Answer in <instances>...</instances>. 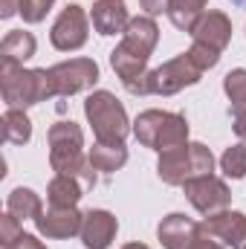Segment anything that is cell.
<instances>
[{"label": "cell", "mask_w": 246, "mask_h": 249, "mask_svg": "<svg viewBox=\"0 0 246 249\" xmlns=\"http://www.w3.org/2000/svg\"><path fill=\"white\" fill-rule=\"evenodd\" d=\"M12 249H47V247H44L35 235H26V232H23V238H20V241H18Z\"/></svg>", "instance_id": "f546056e"}, {"label": "cell", "mask_w": 246, "mask_h": 249, "mask_svg": "<svg viewBox=\"0 0 246 249\" xmlns=\"http://www.w3.org/2000/svg\"><path fill=\"white\" fill-rule=\"evenodd\" d=\"M84 113H87V122L93 124L96 142H124V136L130 133V122L122 102L107 90L90 93L84 102Z\"/></svg>", "instance_id": "52a82bcc"}, {"label": "cell", "mask_w": 246, "mask_h": 249, "mask_svg": "<svg viewBox=\"0 0 246 249\" xmlns=\"http://www.w3.org/2000/svg\"><path fill=\"white\" fill-rule=\"evenodd\" d=\"M220 168H223L226 177H232V180H244L246 177V142L232 145V148L223 151V157H220Z\"/></svg>", "instance_id": "cb8c5ba5"}, {"label": "cell", "mask_w": 246, "mask_h": 249, "mask_svg": "<svg viewBox=\"0 0 246 249\" xmlns=\"http://www.w3.org/2000/svg\"><path fill=\"white\" fill-rule=\"evenodd\" d=\"M157 41H159V26L154 23L151 15H139V18H130L122 44L110 53V64H113L116 75L122 78L127 93H133V96H148L145 67H148V58H151Z\"/></svg>", "instance_id": "6da1fadb"}, {"label": "cell", "mask_w": 246, "mask_h": 249, "mask_svg": "<svg viewBox=\"0 0 246 249\" xmlns=\"http://www.w3.org/2000/svg\"><path fill=\"white\" fill-rule=\"evenodd\" d=\"M223 90L232 102V113L246 110V70H232L223 78Z\"/></svg>", "instance_id": "603a6c76"}, {"label": "cell", "mask_w": 246, "mask_h": 249, "mask_svg": "<svg viewBox=\"0 0 246 249\" xmlns=\"http://www.w3.org/2000/svg\"><path fill=\"white\" fill-rule=\"evenodd\" d=\"M35 50H38V44H35V35L32 32L12 29L3 38V44H0V64H18V67H23L26 58L35 55Z\"/></svg>", "instance_id": "e0dca14e"}, {"label": "cell", "mask_w": 246, "mask_h": 249, "mask_svg": "<svg viewBox=\"0 0 246 249\" xmlns=\"http://www.w3.org/2000/svg\"><path fill=\"white\" fill-rule=\"evenodd\" d=\"M23 238V229H20V220L12 217L9 212L0 217V247L3 249H12L18 241Z\"/></svg>", "instance_id": "d4e9b609"}, {"label": "cell", "mask_w": 246, "mask_h": 249, "mask_svg": "<svg viewBox=\"0 0 246 249\" xmlns=\"http://www.w3.org/2000/svg\"><path fill=\"white\" fill-rule=\"evenodd\" d=\"M203 232H209L211 238H217L220 244L232 249H246V214L241 212H217V214H209L203 223H200Z\"/></svg>", "instance_id": "7c38bea8"}, {"label": "cell", "mask_w": 246, "mask_h": 249, "mask_svg": "<svg viewBox=\"0 0 246 249\" xmlns=\"http://www.w3.org/2000/svg\"><path fill=\"white\" fill-rule=\"evenodd\" d=\"M55 0H20V15L26 23H41Z\"/></svg>", "instance_id": "484cf974"}, {"label": "cell", "mask_w": 246, "mask_h": 249, "mask_svg": "<svg viewBox=\"0 0 246 249\" xmlns=\"http://www.w3.org/2000/svg\"><path fill=\"white\" fill-rule=\"evenodd\" d=\"M20 15V0H0V18H15Z\"/></svg>", "instance_id": "f1b7e54d"}, {"label": "cell", "mask_w": 246, "mask_h": 249, "mask_svg": "<svg viewBox=\"0 0 246 249\" xmlns=\"http://www.w3.org/2000/svg\"><path fill=\"white\" fill-rule=\"evenodd\" d=\"M0 90L9 107H29L55 99L47 70H23L18 64H0Z\"/></svg>", "instance_id": "3957f363"}, {"label": "cell", "mask_w": 246, "mask_h": 249, "mask_svg": "<svg viewBox=\"0 0 246 249\" xmlns=\"http://www.w3.org/2000/svg\"><path fill=\"white\" fill-rule=\"evenodd\" d=\"M200 75H203V70L194 64V58H191L188 53H183V55L165 61L162 67L151 70L148 78H145V87H148V93H154V96H174V93H180L185 87L197 84Z\"/></svg>", "instance_id": "ba28073f"}, {"label": "cell", "mask_w": 246, "mask_h": 249, "mask_svg": "<svg viewBox=\"0 0 246 249\" xmlns=\"http://www.w3.org/2000/svg\"><path fill=\"white\" fill-rule=\"evenodd\" d=\"M87 32H90V18L81 6H67L58 20L53 23V32H50V41L55 50L61 53H72V50H81L87 44Z\"/></svg>", "instance_id": "8fae6325"}, {"label": "cell", "mask_w": 246, "mask_h": 249, "mask_svg": "<svg viewBox=\"0 0 246 249\" xmlns=\"http://www.w3.org/2000/svg\"><path fill=\"white\" fill-rule=\"evenodd\" d=\"M206 3H209V0H171V3H168V18H171V23H174L177 29L194 32L197 20L206 15V12H203Z\"/></svg>", "instance_id": "44dd1931"}, {"label": "cell", "mask_w": 246, "mask_h": 249, "mask_svg": "<svg viewBox=\"0 0 246 249\" xmlns=\"http://www.w3.org/2000/svg\"><path fill=\"white\" fill-rule=\"evenodd\" d=\"M232 3H235V6H244V9H246V0H232Z\"/></svg>", "instance_id": "d6a6232c"}, {"label": "cell", "mask_w": 246, "mask_h": 249, "mask_svg": "<svg viewBox=\"0 0 246 249\" xmlns=\"http://www.w3.org/2000/svg\"><path fill=\"white\" fill-rule=\"evenodd\" d=\"M87 160H90V165L96 171H107L110 174V171H119L127 162V148H124V142H96L90 148Z\"/></svg>", "instance_id": "ac0fdd59"}, {"label": "cell", "mask_w": 246, "mask_h": 249, "mask_svg": "<svg viewBox=\"0 0 246 249\" xmlns=\"http://www.w3.org/2000/svg\"><path fill=\"white\" fill-rule=\"evenodd\" d=\"M232 116H235V133H238V136L246 142V110H241V113H232Z\"/></svg>", "instance_id": "4dcf8cb0"}, {"label": "cell", "mask_w": 246, "mask_h": 249, "mask_svg": "<svg viewBox=\"0 0 246 249\" xmlns=\"http://www.w3.org/2000/svg\"><path fill=\"white\" fill-rule=\"evenodd\" d=\"M214 171V157L203 142H183L171 151L159 154L157 174L168 186H183L194 177H206Z\"/></svg>", "instance_id": "277c9868"}, {"label": "cell", "mask_w": 246, "mask_h": 249, "mask_svg": "<svg viewBox=\"0 0 246 249\" xmlns=\"http://www.w3.org/2000/svg\"><path fill=\"white\" fill-rule=\"evenodd\" d=\"M81 191H84V186H81L75 177L55 174L53 183L47 186V200H50V206H55V209H75L78 200H81Z\"/></svg>", "instance_id": "d6986e66"}, {"label": "cell", "mask_w": 246, "mask_h": 249, "mask_svg": "<svg viewBox=\"0 0 246 249\" xmlns=\"http://www.w3.org/2000/svg\"><path fill=\"white\" fill-rule=\"evenodd\" d=\"M229 38H232V20L223 12L211 9V12H206L197 20V26L191 32V50H188V55L206 72V70H211L214 64L220 61Z\"/></svg>", "instance_id": "5b68a950"}, {"label": "cell", "mask_w": 246, "mask_h": 249, "mask_svg": "<svg viewBox=\"0 0 246 249\" xmlns=\"http://www.w3.org/2000/svg\"><path fill=\"white\" fill-rule=\"evenodd\" d=\"M90 20H93L99 35H119V32L124 35V29L130 23V15H127L124 0H96L93 12H90Z\"/></svg>", "instance_id": "9a60e30c"}, {"label": "cell", "mask_w": 246, "mask_h": 249, "mask_svg": "<svg viewBox=\"0 0 246 249\" xmlns=\"http://www.w3.org/2000/svg\"><path fill=\"white\" fill-rule=\"evenodd\" d=\"M6 212H9L12 217H18V220H35V217L44 212V206H41V197H38L32 188L20 186L6 197Z\"/></svg>", "instance_id": "ffe728a7"}, {"label": "cell", "mask_w": 246, "mask_h": 249, "mask_svg": "<svg viewBox=\"0 0 246 249\" xmlns=\"http://www.w3.org/2000/svg\"><path fill=\"white\" fill-rule=\"evenodd\" d=\"M119 232V223L110 212L105 209H93L84 214V223H81V244L84 249H107L113 244Z\"/></svg>", "instance_id": "5bb4252c"}, {"label": "cell", "mask_w": 246, "mask_h": 249, "mask_svg": "<svg viewBox=\"0 0 246 249\" xmlns=\"http://www.w3.org/2000/svg\"><path fill=\"white\" fill-rule=\"evenodd\" d=\"M183 188H185L188 203H191L200 214H206V217H209V214H217V212H226L229 203H232L229 186H226L220 177H214V174L194 177V180L183 183Z\"/></svg>", "instance_id": "30bf717a"}, {"label": "cell", "mask_w": 246, "mask_h": 249, "mask_svg": "<svg viewBox=\"0 0 246 249\" xmlns=\"http://www.w3.org/2000/svg\"><path fill=\"white\" fill-rule=\"evenodd\" d=\"M133 133L145 148L154 151H171L177 145L188 142V122L180 113H168V110H145L136 116Z\"/></svg>", "instance_id": "8992f818"}, {"label": "cell", "mask_w": 246, "mask_h": 249, "mask_svg": "<svg viewBox=\"0 0 246 249\" xmlns=\"http://www.w3.org/2000/svg\"><path fill=\"white\" fill-rule=\"evenodd\" d=\"M168 3L171 0H139V6L145 9V15H162V12H168Z\"/></svg>", "instance_id": "83f0119b"}, {"label": "cell", "mask_w": 246, "mask_h": 249, "mask_svg": "<svg viewBox=\"0 0 246 249\" xmlns=\"http://www.w3.org/2000/svg\"><path fill=\"white\" fill-rule=\"evenodd\" d=\"M81 223H84V214L78 209H44L38 217H35V226L44 238H55V241H64V238H72V235H81Z\"/></svg>", "instance_id": "4fadbf2b"}, {"label": "cell", "mask_w": 246, "mask_h": 249, "mask_svg": "<svg viewBox=\"0 0 246 249\" xmlns=\"http://www.w3.org/2000/svg\"><path fill=\"white\" fill-rule=\"evenodd\" d=\"M122 249H148L145 244H127V247H122Z\"/></svg>", "instance_id": "1f68e13d"}, {"label": "cell", "mask_w": 246, "mask_h": 249, "mask_svg": "<svg viewBox=\"0 0 246 249\" xmlns=\"http://www.w3.org/2000/svg\"><path fill=\"white\" fill-rule=\"evenodd\" d=\"M200 223H194L191 217H185L180 212L162 217V223L157 226V238L165 249H188V244L197 238Z\"/></svg>", "instance_id": "2e32d148"}, {"label": "cell", "mask_w": 246, "mask_h": 249, "mask_svg": "<svg viewBox=\"0 0 246 249\" xmlns=\"http://www.w3.org/2000/svg\"><path fill=\"white\" fill-rule=\"evenodd\" d=\"M188 249H223V244H220L217 238H211L209 232H203V229H200V232H197V238L188 244Z\"/></svg>", "instance_id": "4316f807"}, {"label": "cell", "mask_w": 246, "mask_h": 249, "mask_svg": "<svg viewBox=\"0 0 246 249\" xmlns=\"http://www.w3.org/2000/svg\"><path fill=\"white\" fill-rule=\"evenodd\" d=\"M3 136L12 145H26L32 139V122L20 107H9L3 113Z\"/></svg>", "instance_id": "7402d4cb"}, {"label": "cell", "mask_w": 246, "mask_h": 249, "mask_svg": "<svg viewBox=\"0 0 246 249\" xmlns=\"http://www.w3.org/2000/svg\"><path fill=\"white\" fill-rule=\"evenodd\" d=\"M55 96H75L81 90H90L99 81V64L93 58H70L47 70Z\"/></svg>", "instance_id": "9c48e42d"}, {"label": "cell", "mask_w": 246, "mask_h": 249, "mask_svg": "<svg viewBox=\"0 0 246 249\" xmlns=\"http://www.w3.org/2000/svg\"><path fill=\"white\" fill-rule=\"evenodd\" d=\"M50 165L64 177H75L84 188L96 186V168L84 160V133L75 122H55L50 127Z\"/></svg>", "instance_id": "7a4b0ae2"}]
</instances>
